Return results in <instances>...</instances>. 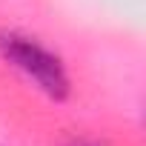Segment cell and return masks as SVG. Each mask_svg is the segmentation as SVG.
Listing matches in <instances>:
<instances>
[{
    "label": "cell",
    "instance_id": "cell-1",
    "mask_svg": "<svg viewBox=\"0 0 146 146\" xmlns=\"http://www.w3.org/2000/svg\"><path fill=\"white\" fill-rule=\"evenodd\" d=\"M0 57L9 66H15L20 75H26L46 98L52 100H66L72 92L69 72L63 60L46 49L40 40L20 35V32H0Z\"/></svg>",
    "mask_w": 146,
    "mask_h": 146
},
{
    "label": "cell",
    "instance_id": "cell-2",
    "mask_svg": "<svg viewBox=\"0 0 146 146\" xmlns=\"http://www.w3.org/2000/svg\"><path fill=\"white\" fill-rule=\"evenodd\" d=\"M69 146H103V143H95V140H72Z\"/></svg>",
    "mask_w": 146,
    "mask_h": 146
}]
</instances>
